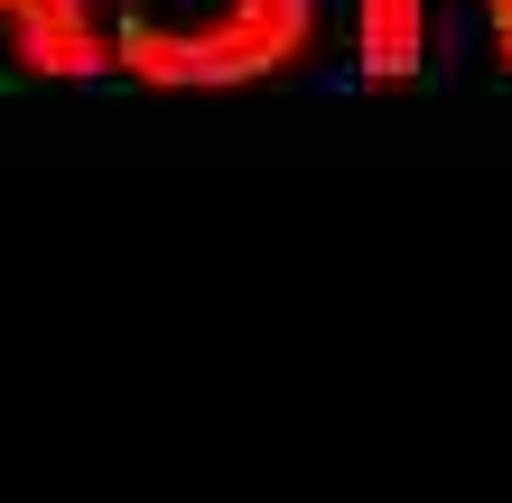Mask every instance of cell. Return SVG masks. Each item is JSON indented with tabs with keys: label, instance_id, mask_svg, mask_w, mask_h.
Wrapping results in <instances>:
<instances>
[{
	"label": "cell",
	"instance_id": "cell-3",
	"mask_svg": "<svg viewBox=\"0 0 512 503\" xmlns=\"http://www.w3.org/2000/svg\"><path fill=\"white\" fill-rule=\"evenodd\" d=\"M354 56H364V84H419V56H429V0H354Z\"/></svg>",
	"mask_w": 512,
	"mask_h": 503
},
{
	"label": "cell",
	"instance_id": "cell-1",
	"mask_svg": "<svg viewBox=\"0 0 512 503\" xmlns=\"http://www.w3.org/2000/svg\"><path fill=\"white\" fill-rule=\"evenodd\" d=\"M317 38V0H205L187 19H122L112 66L159 94H233L289 75Z\"/></svg>",
	"mask_w": 512,
	"mask_h": 503
},
{
	"label": "cell",
	"instance_id": "cell-2",
	"mask_svg": "<svg viewBox=\"0 0 512 503\" xmlns=\"http://www.w3.org/2000/svg\"><path fill=\"white\" fill-rule=\"evenodd\" d=\"M0 28H10L19 75L84 84V75L112 66V28L94 19V0H0Z\"/></svg>",
	"mask_w": 512,
	"mask_h": 503
}]
</instances>
